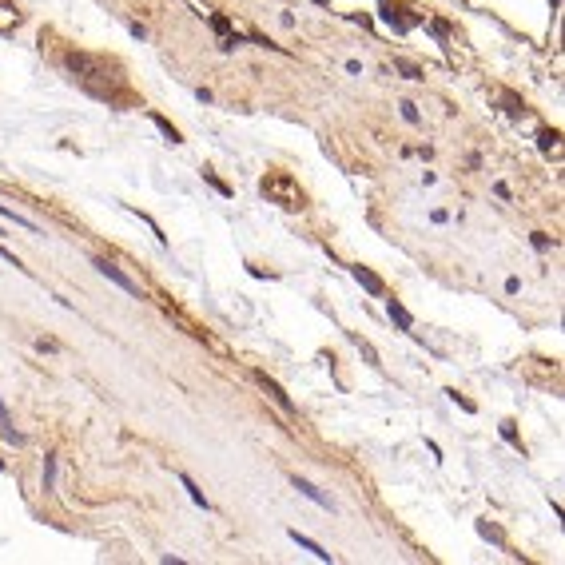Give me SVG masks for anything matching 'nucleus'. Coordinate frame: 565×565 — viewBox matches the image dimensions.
<instances>
[{
    "label": "nucleus",
    "mask_w": 565,
    "mask_h": 565,
    "mask_svg": "<svg viewBox=\"0 0 565 565\" xmlns=\"http://www.w3.org/2000/svg\"><path fill=\"white\" fill-rule=\"evenodd\" d=\"M263 196H267V199H279L287 211L303 207V191H299V184H295V179H291L287 172L267 175V179H263Z\"/></svg>",
    "instance_id": "obj_1"
},
{
    "label": "nucleus",
    "mask_w": 565,
    "mask_h": 565,
    "mask_svg": "<svg viewBox=\"0 0 565 565\" xmlns=\"http://www.w3.org/2000/svg\"><path fill=\"white\" fill-rule=\"evenodd\" d=\"M251 379H255L259 386H263V394H267L271 402L279 406L282 414H291V418L299 414V410H295V402H291V398H287V390H282V386H279V382H275V379H271V374H263V370H255V374H251Z\"/></svg>",
    "instance_id": "obj_2"
},
{
    "label": "nucleus",
    "mask_w": 565,
    "mask_h": 565,
    "mask_svg": "<svg viewBox=\"0 0 565 565\" xmlns=\"http://www.w3.org/2000/svg\"><path fill=\"white\" fill-rule=\"evenodd\" d=\"M92 267H96L100 275H104V279H111V282H116V287H120V291H128V295H132V299H139V287H135V282L128 279V275H123V271L116 267V263H108V259H96V263H92Z\"/></svg>",
    "instance_id": "obj_3"
},
{
    "label": "nucleus",
    "mask_w": 565,
    "mask_h": 565,
    "mask_svg": "<svg viewBox=\"0 0 565 565\" xmlns=\"http://www.w3.org/2000/svg\"><path fill=\"white\" fill-rule=\"evenodd\" d=\"M64 64H68V72L80 76V80H92V76L100 72V64L92 60V56H84V52H68V56H64Z\"/></svg>",
    "instance_id": "obj_4"
},
{
    "label": "nucleus",
    "mask_w": 565,
    "mask_h": 565,
    "mask_svg": "<svg viewBox=\"0 0 565 565\" xmlns=\"http://www.w3.org/2000/svg\"><path fill=\"white\" fill-rule=\"evenodd\" d=\"M291 486H295V490L303 493V498H311L315 505H322V510H331V498H322V490H315V486H311L307 478H299V474H295V478H291Z\"/></svg>",
    "instance_id": "obj_5"
},
{
    "label": "nucleus",
    "mask_w": 565,
    "mask_h": 565,
    "mask_svg": "<svg viewBox=\"0 0 565 565\" xmlns=\"http://www.w3.org/2000/svg\"><path fill=\"white\" fill-rule=\"evenodd\" d=\"M0 438H4V442H13V446L25 442V434L13 430V418H8V406H4V398H0Z\"/></svg>",
    "instance_id": "obj_6"
},
{
    "label": "nucleus",
    "mask_w": 565,
    "mask_h": 565,
    "mask_svg": "<svg viewBox=\"0 0 565 565\" xmlns=\"http://www.w3.org/2000/svg\"><path fill=\"white\" fill-rule=\"evenodd\" d=\"M350 271H355V279L362 282V287H367L370 295H386V287H382V279H379V275H374L370 267H350Z\"/></svg>",
    "instance_id": "obj_7"
},
{
    "label": "nucleus",
    "mask_w": 565,
    "mask_h": 565,
    "mask_svg": "<svg viewBox=\"0 0 565 565\" xmlns=\"http://www.w3.org/2000/svg\"><path fill=\"white\" fill-rule=\"evenodd\" d=\"M291 541H299V545H303V550H307V553H315L319 561H334V557H331V553H327V550H322L319 541H311L307 533H299V529H291Z\"/></svg>",
    "instance_id": "obj_8"
},
{
    "label": "nucleus",
    "mask_w": 565,
    "mask_h": 565,
    "mask_svg": "<svg viewBox=\"0 0 565 565\" xmlns=\"http://www.w3.org/2000/svg\"><path fill=\"white\" fill-rule=\"evenodd\" d=\"M386 311H390V319L398 322L402 331H410V327H414V315H410V311H406L402 303H398V299H390V303H386Z\"/></svg>",
    "instance_id": "obj_9"
},
{
    "label": "nucleus",
    "mask_w": 565,
    "mask_h": 565,
    "mask_svg": "<svg viewBox=\"0 0 565 565\" xmlns=\"http://www.w3.org/2000/svg\"><path fill=\"white\" fill-rule=\"evenodd\" d=\"M179 482H184V490L191 493V502H196V505H203V510H211V502L203 498V490H199L196 482H191V474H179Z\"/></svg>",
    "instance_id": "obj_10"
},
{
    "label": "nucleus",
    "mask_w": 565,
    "mask_h": 565,
    "mask_svg": "<svg viewBox=\"0 0 565 565\" xmlns=\"http://www.w3.org/2000/svg\"><path fill=\"white\" fill-rule=\"evenodd\" d=\"M382 20H386L394 32H406V28H410V20H402V16H398V8H390V4H382Z\"/></svg>",
    "instance_id": "obj_11"
},
{
    "label": "nucleus",
    "mask_w": 565,
    "mask_h": 565,
    "mask_svg": "<svg viewBox=\"0 0 565 565\" xmlns=\"http://www.w3.org/2000/svg\"><path fill=\"white\" fill-rule=\"evenodd\" d=\"M151 123H156V128L163 132V139H168V144H179V132H175L172 123L163 120V116H156V111H151Z\"/></svg>",
    "instance_id": "obj_12"
},
{
    "label": "nucleus",
    "mask_w": 565,
    "mask_h": 565,
    "mask_svg": "<svg viewBox=\"0 0 565 565\" xmlns=\"http://www.w3.org/2000/svg\"><path fill=\"white\" fill-rule=\"evenodd\" d=\"M0 215H4L8 223H16V227H25V231H36V223H32V219H25V215H16V211H8L4 203H0Z\"/></svg>",
    "instance_id": "obj_13"
},
{
    "label": "nucleus",
    "mask_w": 565,
    "mask_h": 565,
    "mask_svg": "<svg viewBox=\"0 0 565 565\" xmlns=\"http://www.w3.org/2000/svg\"><path fill=\"white\" fill-rule=\"evenodd\" d=\"M394 72H402L406 80H422V68H418V64H410V60H394Z\"/></svg>",
    "instance_id": "obj_14"
},
{
    "label": "nucleus",
    "mask_w": 565,
    "mask_h": 565,
    "mask_svg": "<svg viewBox=\"0 0 565 565\" xmlns=\"http://www.w3.org/2000/svg\"><path fill=\"white\" fill-rule=\"evenodd\" d=\"M557 139H561V135H557V132H550V128H545V132H538V144H541V151H553V148H557Z\"/></svg>",
    "instance_id": "obj_15"
},
{
    "label": "nucleus",
    "mask_w": 565,
    "mask_h": 565,
    "mask_svg": "<svg viewBox=\"0 0 565 565\" xmlns=\"http://www.w3.org/2000/svg\"><path fill=\"white\" fill-rule=\"evenodd\" d=\"M52 486H56V458H44V490H52Z\"/></svg>",
    "instance_id": "obj_16"
},
{
    "label": "nucleus",
    "mask_w": 565,
    "mask_h": 565,
    "mask_svg": "<svg viewBox=\"0 0 565 565\" xmlns=\"http://www.w3.org/2000/svg\"><path fill=\"white\" fill-rule=\"evenodd\" d=\"M203 179H207V184L215 187V191H219V196H231V187L223 184V179H219V175H215V172H203Z\"/></svg>",
    "instance_id": "obj_17"
},
{
    "label": "nucleus",
    "mask_w": 565,
    "mask_h": 565,
    "mask_svg": "<svg viewBox=\"0 0 565 565\" xmlns=\"http://www.w3.org/2000/svg\"><path fill=\"white\" fill-rule=\"evenodd\" d=\"M446 394H450V402H458V406H462V410H466V414H474V410H478V406L470 402L466 394H458V390H446Z\"/></svg>",
    "instance_id": "obj_18"
},
{
    "label": "nucleus",
    "mask_w": 565,
    "mask_h": 565,
    "mask_svg": "<svg viewBox=\"0 0 565 565\" xmlns=\"http://www.w3.org/2000/svg\"><path fill=\"white\" fill-rule=\"evenodd\" d=\"M478 533H482V538H490V541H502V529L490 526V522H478Z\"/></svg>",
    "instance_id": "obj_19"
},
{
    "label": "nucleus",
    "mask_w": 565,
    "mask_h": 565,
    "mask_svg": "<svg viewBox=\"0 0 565 565\" xmlns=\"http://www.w3.org/2000/svg\"><path fill=\"white\" fill-rule=\"evenodd\" d=\"M211 28H215L219 36H231V20H227V16H211Z\"/></svg>",
    "instance_id": "obj_20"
},
{
    "label": "nucleus",
    "mask_w": 565,
    "mask_h": 565,
    "mask_svg": "<svg viewBox=\"0 0 565 565\" xmlns=\"http://www.w3.org/2000/svg\"><path fill=\"white\" fill-rule=\"evenodd\" d=\"M502 438L510 446H517V450H522V442H517V430H514V422H502Z\"/></svg>",
    "instance_id": "obj_21"
},
{
    "label": "nucleus",
    "mask_w": 565,
    "mask_h": 565,
    "mask_svg": "<svg viewBox=\"0 0 565 565\" xmlns=\"http://www.w3.org/2000/svg\"><path fill=\"white\" fill-rule=\"evenodd\" d=\"M402 120H406V123H418V108L410 104V100L402 104Z\"/></svg>",
    "instance_id": "obj_22"
},
{
    "label": "nucleus",
    "mask_w": 565,
    "mask_h": 565,
    "mask_svg": "<svg viewBox=\"0 0 565 565\" xmlns=\"http://www.w3.org/2000/svg\"><path fill=\"white\" fill-rule=\"evenodd\" d=\"M0 259H4V263H13V267H20V259H16L8 247H0ZM20 271H25V267H20Z\"/></svg>",
    "instance_id": "obj_23"
},
{
    "label": "nucleus",
    "mask_w": 565,
    "mask_h": 565,
    "mask_svg": "<svg viewBox=\"0 0 565 565\" xmlns=\"http://www.w3.org/2000/svg\"><path fill=\"white\" fill-rule=\"evenodd\" d=\"M315 4H327V0H315Z\"/></svg>",
    "instance_id": "obj_24"
},
{
    "label": "nucleus",
    "mask_w": 565,
    "mask_h": 565,
    "mask_svg": "<svg viewBox=\"0 0 565 565\" xmlns=\"http://www.w3.org/2000/svg\"><path fill=\"white\" fill-rule=\"evenodd\" d=\"M0 470H4V462H0Z\"/></svg>",
    "instance_id": "obj_25"
}]
</instances>
